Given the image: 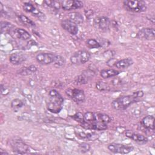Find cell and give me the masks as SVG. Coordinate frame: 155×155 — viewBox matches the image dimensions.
<instances>
[{
    "label": "cell",
    "mask_w": 155,
    "mask_h": 155,
    "mask_svg": "<svg viewBox=\"0 0 155 155\" xmlns=\"http://www.w3.org/2000/svg\"><path fill=\"white\" fill-rule=\"evenodd\" d=\"M143 91L140 90L134 92L131 94L120 96L112 101L111 107L117 110H125L133 104L138 102L143 97Z\"/></svg>",
    "instance_id": "cell-1"
},
{
    "label": "cell",
    "mask_w": 155,
    "mask_h": 155,
    "mask_svg": "<svg viewBox=\"0 0 155 155\" xmlns=\"http://www.w3.org/2000/svg\"><path fill=\"white\" fill-rule=\"evenodd\" d=\"M64 99L60 93L56 90H51L48 93L47 101V110L53 113H58L62 108Z\"/></svg>",
    "instance_id": "cell-2"
},
{
    "label": "cell",
    "mask_w": 155,
    "mask_h": 155,
    "mask_svg": "<svg viewBox=\"0 0 155 155\" xmlns=\"http://www.w3.org/2000/svg\"><path fill=\"white\" fill-rule=\"evenodd\" d=\"M125 10L134 13L143 12L147 10V4L143 1L126 0L123 2Z\"/></svg>",
    "instance_id": "cell-3"
},
{
    "label": "cell",
    "mask_w": 155,
    "mask_h": 155,
    "mask_svg": "<svg viewBox=\"0 0 155 155\" xmlns=\"http://www.w3.org/2000/svg\"><path fill=\"white\" fill-rule=\"evenodd\" d=\"M91 58L90 53L87 50H79L73 53L70 57V61L73 64L81 65L87 62Z\"/></svg>",
    "instance_id": "cell-4"
},
{
    "label": "cell",
    "mask_w": 155,
    "mask_h": 155,
    "mask_svg": "<svg viewBox=\"0 0 155 155\" xmlns=\"http://www.w3.org/2000/svg\"><path fill=\"white\" fill-rule=\"evenodd\" d=\"M107 148L110 151L113 153H119V154H128L131 151H132L134 149L133 147L125 145L121 143H110Z\"/></svg>",
    "instance_id": "cell-5"
},
{
    "label": "cell",
    "mask_w": 155,
    "mask_h": 155,
    "mask_svg": "<svg viewBox=\"0 0 155 155\" xmlns=\"http://www.w3.org/2000/svg\"><path fill=\"white\" fill-rule=\"evenodd\" d=\"M22 8L25 12L31 13L33 16L36 17L40 21H43L46 19L45 14L30 2H25L23 4Z\"/></svg>",
    "instance_id": "cell-6"
},
{
    "label": "cell",
    "mask_w": 155,
    "mask_h": 155,
    "mask_svg": "<svg viewBox=\"0 0 155 155\" xmlns=\"http://www.w3.org/2000/svg\"><path fill=\"white\" fill-rule=\"evenodd\" d=\"M65 93L77 103L83 102L85 101V96L83 90L78 88H68L65 90Z\"/></svg>",
    "instance_id": "cell-7"
},
{
    "label": "cell",
    "mask_w": 155,
    "mask_h": 155,
    "mask_svg": "<svg viewBox=\"0 0 155 155\" xmlns=\"http://www.w3.org/2000/svg\"><path fill=\"white\" fill-rule=\"evenodd\" d=\"M13 151L17 154H26L30 152V148L28 145L21 140H15L12 143Z\"/></svg>",
    "instance_id": "cell-8"
},
{
    "label": "cell",
    "mask_w": 155,
    "mask_h": 155,
    "mask_svg": "<svg viewBox=\"0 0 155 155\" xmlns=\"http://www.w3.org/2000/svg\"><path fill=\"white\" fill-rule=\"evenodd\" d=\"M154 37L155 30L153 28H143L140 29L136 35V38L140 40H154Z\"/></svg>",
    "instance_id": "cell-9"
},
{
    "label": "cell",
    "mask_w": 155,
    "mask_h": 155,
    "mask_svg": "<svg viewBox=\"0 0 155 155\" xmlns=\"http://www.w3.org/2000/svg\"><path fill=\"white\" fill-rule=\"evenodd\" d=\"M61 7L64 10H72L79 9L83 7V2L78 0H65L61 1Z\"/></svg>",
    "instance_id": "cell-10"
},
{
    "label": "cell",
    "mask_w": 155,
    "mask_h": 155,
    "mask_svg": "<svg viewBox=\"0 0 155 155\" xmlns=\"http://www.w3.org/2000/svg\"><path fill=\"white\" fill-rule=\"evenodd\" d=\"M56 54L51 53H39L36 56L38 63L42 65H48L53 62Z\"/></svg>",
    "instance_id": "cell-11"
},
{
    "label": "cell",
    "mask_w": 155,
    "mask_h": 155,
    "mask_svg": "<svg viewBox=\"0 0 155 155\" xmlns=\"http://www.w3.org/2000/svg\"><path fill=\"white\" fill-rule=\"evenodd\" d=\"M61 25L63 29L72 35H76L78 33V25L69 19L62 20L61 22Z\"/></svg>",
    "instance_id": "cell-12"
},
{
    "label": "cell",
    "mask_w": 155,
    "mask_h": 155,
    "mask_svg": "<svg viewBox=\"0 0 155 155\" xmlns=\"http://www.w3.org/2000/svg\"><path fill=\"white\" fill-rule=\"evenodd\" d=\"M9 34L15 39L28 40L31 38V35L25 30L22 28H14Z\"/></svg>",
    "instance_id": "cell-13"
},
{
    "label": "cell",
    "mask_w": 155,
    "mask_h": 155,
    "mask_svg": "<svg viewBox=\"0 0 155 155\" xmlns=\"http://www.w3.org/2000/svg\"><path fill=\"white\" fill-rule=\"evenodd\" d=\"M111 24L110 19L106 16H100L94 20V25L102 31H107Z\"/></svg>",
    "instance_id": "cell-14"
},
{
    "label": "cell",
    "mask_w": 155,
    "mask_h": 155,
    "mask_svg": "<svg viewBox=\"0 0 155 155\" xmlns=\"http://www.w3.org/2000/svg\"><path fill=\"white\" fill-rule=\"evenodd\" d=\"M27 56L22 53H13L9 56V61L13 65H19L25 61Z\"/></svg>",
    "instance_id": "cell-15"
},
{
    "label": "cell",
    "mask_w": 155,
    "mask_h": 155,
    "mask_svg": "<svg viewBox=\"0 0 155 155\" xmlns=\"http://www.w3.org/2000/svg\"><path fill=\"white\" fill-rule=\"evenodd\" d=\"M94 73L92 71L86 70L84 71L81 75L78 76L75 80L76 84L78 85L85 84L88 82V80L94 76Z\"/></svg>",
    "instance_id": "cell-16"
},
{
    "label": "cell",
    "mask_w": 155,
    "mask_h": 155,
    "mask_svg": "<svg viewBox=\"0 0 155 155\" xmlns=\"http://www.w3.org/2000/svg\"><path fill=\"white\" fill-rule=\"evenodd\" d=\"M125 136L134 141L139 143H145L148 141V139L143 135L134 133L131 130L125 131Z\"/></svg>",
    "instance_id": "cell-17"
},
{
    "label": "cell",
    "mask_w": 155,
    "mask_h": 155,
    "mask_svg": "<svg viewBox=\"0 0 155 155\" xmlns=\"http://www.w3.org/2000/svg\"><path fill=\"white\" fill-rule=\"evenodd\" d=\"M133 64V59L130 58H127L115 62L114 64V66L119 69H125L128 68Z\"/></svg>",
    "instance_id": "cell-18"
},
{
    "label": "cell",
    "mask_w": 155,
    "mask_h": 155,
    "mask_svg": "<svg viewBox=\"0 0 155 155\" xmlns=\"http://www.w3.org/2000/svg\"><path fill=\"white\" fill-rule=\"evenodd\" d=\"M154 117L151 115H148L143 117L141 120L142 125L148 130H154Z\"/></svg>",
    "instance_id": "cell-19"
},
{
    "label": "cell",
    "mask_w": 155,
    "mask_h": 155,
    "mask_svg": "<svg viewBox=\"0 0 155 155\" xmlns=\"http://www.w3.org/2000/svg\"><path fill=\"white\" fill-rule=\"evenodd\" d=\"M120 73V71L115 69H104L102 70L100 72L101 76L104 79H107L112 78L118 75Z\"/></svg>",
    "instance_id": "cell-20"
},
{
    "label": "cell",
    "mask_w": 155,
    "mask_h": 155,
    "mask_svg": "<svg viewBox=\"0 0 155 155\" xmlns=\"http://www.w3.org/2000/svg\"><path fill=\"white\" fill-rule=\"evenodd\" d=\"M68 19L74 22L75 24H81L84 21V18L82 15L79 12H71L68 14Z\"/></svg>",
    "instance_id": "cell-21"
},
{
    "label": "cell",
    "mask_w": 155,
    "mask_h": 155,
    "mask_svg": "<svg viewBox=\"0 0 155 155\" xmlns=\"http://www.w3.org/2000/svg\"><path fill=\"white\" fill-rule=\"evenodd\" d=\"M97 119L96 114L91 111H87L84 114V122L82 124H91Z\"/></svg>",
    "instance_id": "cell-22"
},
{
    "label": "cell",
    "mask_w": 155,
    "mask_h": 155,
    "mask_svg": "<svg viewBox=\"0 0 155 155\" xmlns=\"http://www.w3.org/2000/svg\"><path fill=\"white\" fill-rule=\"evenodd\" d=\"M1 33H9L14 28L15 26L9 22L1 21Z\"/></svg>",
    "instance_id": "cell-23"
},
{
    "label": "cell",
    "mask_w": 155,
    "mask_h": 155,
    "mask_svg": "<svg viewBox=\"0 0 155 155\" xmlns=\"http://www.w3.org/2000/svg\"><path fill=\"white\" fill-rule=\"evenodd\" d=\"M18 19L23 24H24L27 26L31 27H34L36 26L35 23L25 15H18Z\"/></svg>",
    "instance_id": "cell-24"
},
{
    "label": "cell",
    "mask_w": 155,
    "mask_h": 155,
    "mask_svg": "<svg viewBox=\"0 0 155 155\" xmlns=\"http://www.w3.org/2000/svg\"><path fill=\"white\" fill-rule=\"evenodd\" d=\"M10 105L12 110L15 112H17L20 108H21L23 107L24 103L22 101L19 99H15L12 101Z\"/></svg>",
    "instance_id": "cell-25"
},
{
    "label": "cell",
    "mask_w": 155,
    "mask_h": 155,
    "mask_svg": "<svg viewBox=\"0 0 155 155\" xmlns=\"http://www.w3.org/2000/svg\"><path fill=\"white\" fill-rule=\"evenodd\" d=\"M54 66L56 68H62L64 66L65 64V59L60 56V55H58V54H56L55 56V58H54V60L53 62Z\"/></svg>",
    "instance_id": "cell-26"
},
{
    "label": "cell",
    "mask_w": 155,
    "mask_h": 155,
    "mask_svg": "<svg viewBox=\"0 0 155 155\" xmlns=\"http://www.w3.org/2000/svg\"><path fill=\"white\" fill-rule=\"evenodd\" d=\"M46 5L55 10H59L61 7V1H44L43 2Z\"/></svg>",
    "instance_id": "cell-27"
},
{
    "label": "cell",
    "mask_w": 155,
    "mask_h": 155,
    "mask_svg": "<svg viewBox=\"0 0 155 155\" xmlns=\"http://www.w3.org/2000/svg\"><path fill=\"white\" fill-rule=\"evenodd\" d=\"M86 45L89 48H99L101 47V44L95 39H88L86 41Z\"/></svg>",
    "instance_id": "cell-28"
},
{
    "label": "cell",
    "mask_w": 155,
    "mask_h": 155,
    "mask_svg": "<svg viewBox=\"0 0 155 155\" xmlns=\"http://www.w3.org/2000/svg\"><path fill=\"white\" fill-rule=\"evenodd\" d=\"M96 116L98 120L106 124H108L111 120V117L108 114L104 113H97L96 114Z\"/></svg>",
    "instance_id": "cell-29"
},
{
    "label": "cell",
    "mask_w": 155,
    "mask_h": 155,
    "mask_svg": "<svg viewBox=\"0 0 155 155\" xmlns=\"http://www.w3.org/2000/svg\"><path fill=\"white\" fill-rule=\"evenodd\" d=\"M37 70V68L36 67V66L31 65L27 68H25V69L22 70L21 71H20V74H22V75H26V74H31L33 73H35Z\"/></svg>",
    "instance_id": "cell-30"
},
{
    "label": "cell",
    "mask_w": 155,
    "mask_h": 155,
    "mask_svg": "<svg viewBox=\"0 0 155 155\" xmlns=\"http://www.w3.org/2000/svg\"><path fill=\"white\" fill-rule=\"evenodd\" d=\"M72 118L75 120L76 122L80 123L81 124H82L84 120V114L82 113H81V112H78L76 114H74Z\"/></svg>",
    "instance_id": "cell-31"
},
{
    "label": "cell",
    "mask_w": 155,
    "mask_h": 155,
    "mask_svg": "<svg viewBox=\"0 0 155 155\" xmlns=\"http://www.w3.org/2000/svg\"><path fill=\"white\" fill-rule=\"evenodd\" d=\"M99 136L97 133L93 132V133H86L85 136V139L89 140H94L98 138Z\"/></svg>",
    "instance_id": "cell-32"
},
{
    "label": "cell",
    "mask_w": 155,
    "mask_h": 155,
    "mask_svg": "<svg viewBox=\"0 0 155 155\" xmlns=\"http://www.w3.org/2000/svg\"><path fill=\"white\" fill-rule=\"evenodd\" d=\"M79 148L82 153H86L90 150V146L88 143L86 142H83L79 145Z\"/></svg>",
    "instance_id": "cell-33"
},
{
    "label": "cell",
    "mask_w": 155,
    "mask_h": 155,
    "mask_svg": "<svg viewBox=\"0 0 155 155\" xmlns=\"http://www.w3.org/2000/svg\"><path fill=\"white\" fill-rule=\"evenodd\" d=\"M8 154V153L7 152H6L5 151H4L2 150H0V154H1V155H5V154Z\"/></svg>",
    "instance_id": "cell-34"
}]
</instances>
